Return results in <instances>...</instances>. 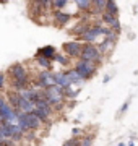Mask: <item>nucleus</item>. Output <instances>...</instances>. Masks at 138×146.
<instances>
[{
  "label": "nucleus",
  "instance_id": "1",
  "mask_svg": "<svg viewBox=\"0 0 138 146\" xmlns=\"http://www.w3.org/2000/svg\"><path fill=\"white\" fill-rule=\"evenodd\" d=\"M81 60H86V62H93V63H98L101 62L102 58V54L99 52V47L96 44H85L83 46V52H81Z\"/></svg>",
  "mask_w": 138,
  "mask_h": 146
},
{
  "label": "nucleus",
  "instance_id": "2",
  "mask_svg": "<svg viewBox=\"0 0 138 146\" xmlns=\"http://www.w3.org/2000/svg\"><path fill=\"white\" fill-rule=\"evenodd\" d=\"M96 63H93V62H86V60H78V62H76V65H75V70H76V72L80 73V76L83 80H90L91 76H93V75H94L96 73Z\"/></svg>",
  "mask_w": 138,
  "mask_h": 146
},
{
  "label": "nucleus",
  "instance_id": "3",
  "mask_svg": "<svg viewBox=\"0 0 138 146\" xmlns=\"http://www.w3.org/2000/svg\"><path fill=\"white\" fill-rule=\"evenodd\" d=\"M104 31H106V28L101 26V25H94V26H90V29L81 36V41L86 42V44H94L98 41V37L99 36H104Z\"/></svg>",
  "mask_w": 138,
  "mask_h": 146
},
{
  "label": "nucleus",
  "instance_id": "4",
  "mask_svg": "<svg viewBox=\"0 0 138 146\" xmlns=\"http://www.w3.org/2000/svg\"><path fill=\"white\" fill-rule=\"evenodd\" d=\"M83 46L78 41H70L64 44V52L68 55V57H81V52H83Z\"/></svg>",
  "mask_w": 138,
  "mask_h": 146
},
{
  "label": "nucleus",
  "instance_id": "5",
  "mask_svg": "<svg viewBox=\"0 0 138 146\" xmlns=\"http://www.w3.org/2000/svg\"><path fill=\"white\" fill-rule=\"evenodd\" d=\"M37 86H39V88H44V89L55 86L54 72H47V70H44V72L39 73V81H37Z\"/></svg>",
  "mask_w": 138,
  "mask_h": 146
},
{
  "label": "nucleus",
  "instance_id": "6",
  "mask_svg": "<svg viewBox=\"0 0 138 146\" xmlns=\"http://www.w3.org/2000/svg\"><path fill=\"white\" fill-rule=\"evenodd\" d=\"M10 73L13 75V80H25V78H28L26 68L23 67L21 63H15V65H11Z\"/></svg>",
  "mask_w": 138,
  "mask_h": 146
},
{
  "label": "nucleus",
  "instance_id": "7",
  "mask_svg": "<svg viewBox=\"0 0 138 146\" xmlns=\"http://www.w3.org/2000/svg\"><path fill=\"white\" fill-rule=\"evenodd\" d=\"M55 55H57V52H55V47L54 46H46L37 50V57H44V58H49V60H52Z\"/></svg>",
  "mask_w": 138,
  "mask_h": 146
},
{
  "label": "nucleus",
  "instance_id": "8",
  "mask_svg": "<svg viewBox=\"0 0 138 146\" xmlns=\"http://www.w3.org/2000/svg\"><path fill=\"white\" fill-rule=\"evenodd\" d=\"M65 73H67V78H68V81L72 83V86H73V84H81L83 81H85V80L80 76V73L76 72L75 68L73 70H68V72H65Z\"/></svg>",
  "mask_w": 138,
  "mask_h": 146
},
{
  "label": "nucleus",
  "instance_id": "9",
  "mask_svg": "<svg viewBox=\"0 0 138 146\" xmlns=\"http://www.w3.org/2000/svg\"><path fill=\"white\" fill-rule=\"evenodd\" d=\"M26 125H28V130H34V128L41 125V120L31 112V114H26Z\"/></svg>",
  "mask_w": 138,
  "mask_h": 146
},
{
  "label": "nucleus",
  "instance_id": "10",
  "mask_svg": "<svg viewBox=\"0 0 138 146\" xmlns=\"http://www.w3.org/2000/svg\"><path fill=\"white\" fill-rule=\"evenodd\" d=\"M114 44L115 42H112V41H107V39H104V41L99 44V52L104 55V54H109V52H112V49H114Z\"/></svg>",
  "mask_w": 138,
  "mask_h": 146
},
{
  "label": "nucleus",
  "instance_id": "11",
  "mask_svg": "<svg viewBox=\"0 0 138 146\" xmlns=\"http://www.w3.org/2000/svg\"><path fill=\"white\" fill-rule=\"evenodd\" d=\"M70 18L72 16L68 13H64V11H55V15H54V20L57 21L58 25H67L70 21Z\"/></svg>",
  "mask_w": 138,
  "mask_h": 146
},
{
  "label": "nucleus",
  "instance_id": "12",
  "mask_svg": "<svg viewBox=\"0 0 138 146\" xmlns=\"http://www.w3.org/2000/svg\"><path fill=\"white\" fill-rule=\"evenodd\" d=\"M106 11L112 16L119 15V5H117L114 0H107V5H106Z\"/></svg>",
  "mask_w": 138,
  "mask_h": 146
},
{
  "label": "nucleus",
  "instance_id": "13",
  "mask_svg": "<svg viewBox=\"0 0 138 146\" xmlns=\"http://www.w3.org/2000/svg\"><path fill=\"white\" fill-rule=\"evenodd\" d=\"M104 39H107V41H112V42H115L117 39H119V33L112 31L111 28H106V31H104Z\"/></svg>",
  "mask_w": 138,
  "mask_h": 146
},
{
  "label": "nucleus",
  "instance_id": "14",
  "mask_svg": "<svg viewBox=\"0 0 138 146\" xmlns=\"http://www.w3.org/2000/svg\"><path fill=\"white\" fill-rule=\"evenodd\" d=\"M115 20H117V16H112V15H109L107 11H104V13L101 15V21H102V23H106V25H107V28L111 26V25H112V23H114Z\"/></svg>",
  "mask_w": 138,
  "mask_h": 146
},
{
  "label": "nucleus",
  "instance_id": "15",
  "mask_svg": "<svg viewBox=\"0 0 138 146\" xmlns=\"http://www.w3.org/2000/svg\"><path fill=\"white\" fill-rule=\"evenodd\" d=\"M91 5H93V2H90V0H78L76 2V7L80 11H88Z\"/></svg>",
  "mask_w": 138,
  "mask_h": 146
},
{
  "label": "nucleus",
  "instance_id": "16",
  "mask_svg": "<svg viewBox=\"0 0 138 146\" xmlns=\"http://www.w3.org/2000/svg\"><path fill=\"white\" fill-rule=\"evenodd\" d=\"M50 3H52V7L57 11H62V8H65L68 2H67V0H54V2H50Z\"/></svg>",
  "mask_w": 138,
  "mask_h": 146
},
{
  "label": "nucleus",
  "instance_id": "17",
  "mask_svg": "<svg viewBox=\"0 0 138 146\" xmlns=\"http://www.w3.org/2000/svg\"><path fill=\"white\" fill-rule=\"evenodd\" d=\"M20 93H13V94H10V102H11V106H15L16 109H18V104H20Z\"/></svg>",
  "mask_w": 138,
  "mask_h": 146
},
{
  "label": "nucleus",
  "instance_id": "18",
  "mask_svg": "<svg viewBox=\"0 0 138 146\" xmlns=\"http://www.w3.org/2000/svg\"><path fill=\"white\" fill-rule=\"evenodd\" d=\"M93 145V136L91 135H86L80 140V146H91Z\"/></svg>",
  "mask_w": 138,
  "mask_h": 146
},
{
  "label": "nucleus",
  "instance_id": "19",
  "mask_svg": "<svg viewBox=\"0 0 138 146\" xmlns=\"http://www.w3.org/2000/svg\"><path fill=\"white\" fill-rule=\"evenodd\" d=\"M37 63H39V65H41L42 68H50V60H49V58L37 57Z\"/></svg>",
  "mask_w": 138,
  "mask_h": 146
},
{
  "label": "nucleus",
  "instance_id": "20",
  "mask_svg": "<svg viewBox=\"0 0 138 146\" xmlns=\"http://www.w3.org/2000/svg\"><path fill=\"white\" fill-rule=\"evenodd\" d=\"M33 114L36 115L39 120H47V117H49V114H46L44 110H39V109H34V112H33Z\"/></svg>",
  "mask_w": 138,
  "mask_h": 146
},
{
  "label": "nucleus",
  "instance_id": "21",
  "mask_svg": "<svg viewBox=\"0 0 138 146\" xmlns=\"http://www.w3.org/2000/svg\"><path fill=\"white\" fill-rule=\"evenodd\" d=\"M54 60H55V62H58L60 65H68V58L65 57V55H60V54H57V55L54 57Z\"/></svg>",
  "mask_w": 138,
  "mask_h": 146
},
{
  "label": "nucleus",
  "instance_id": "22",
  "mask_svg": "<svg viewBox=\"0 0 138 146\" xmlns=\"http://www.w3.org/2000/svg\"><path fill=\"white\" fill-rule=\"evenodd\" d=\"M80 140L81 138H70L64 143V146H80Z\"/></svg>",
  "mask_w": 138,
  "mask_h": 146
},
{
  "label": "nucleus",
  "instance_id": "23",
  "mask_svg": "<svg viewBox=\"0 0 138 146\" xmlns=\"http://www.w3.org/2000/svg\"><path fill=\"white\" fill-rule=\"evenodd\" d=\"M130 102H132V98H130V99H127L125 102H123V104H122V107H120V110H119V112H120V114H123V112H125V110L128 109V106H130Z\"/></svg>",
  "mask_w": 138,
  "mask_h": 146
},
{
  "label": "nucleus",
  "instance_id": "24",
  "mask_svg": "<svg viewBox=\"0 0 138 146\" xmlns=\"http://www.w3.org/2000/svg\"><path fill=\"white\" fill-rule=\"evenodd\" d=\"M3 84H5V75H3V73H0V89L3 88Z\"/></svg>",
  "mask_w": 138,
  "mask_h": 146
},
{
  "label": "nucleus",
  "instance_id": "25",
  "mask_svg": "<svg viewBox=\"0 0 138 146\" xmlns=\"http://www.w3.org/2000/svg\"><path fill=\"white\" fill-rule=\"evenodd\" d=\"M7 104V101H5V98H3V96H0V109H2V107H3V106Z\"/></svg>",
  "mask_w": 138,
  "mask_h": 146
},
{
  "label": "nucleus",
  "instance_id": "26",
  "mask_svg": "<svg viewBox=\"0 0 138 146\" xmlns=\"http://www.w3.org/2000/svg\"><path fill=\"white\" fill-rule=\"evenodd\" d=\"M72 133H73V136H76V135H80V133H81V130H80V128H73Z\"/></svg>",
  "mask_w": 138,
  "mask_h": 146
},
{
  "label": "nucleus",
  "instance_id": "27",
  "mask_svg": "<svg viewBox=\"0 0 138 146\" xmlns=\"http://www.w3.org/2000/svg\"><path fill=\"white\" fill-rule=\"evenodd\" d=\"M0 146H8V143H7L5 140H3V141H0Z\"/></svg>",
  "mask_w": 138,
  "mask_h": 146
},
{
  "label": "nucleus",
  "instance_id": "28",
  "mask_svg": "<svg viewBox=\"0 0 138 146\" xmlns=\"http://www.w3.org/2000/svg\"><path fill=\"white\" fill-rule=\"evenodd\" d=\"M127 146H135V141L130 140V141H128V145H127Z\"/></svg>",
  "mask_w": 138,
  "mask_h": 146
},
{
  "label": "nucleus",
  "instance_id": "29",
  "mask_svg": "<svg viewBox=\"0 0 138 146\" xmlns=\"http://www.w3.org/2000/svg\"><path fill=\"white\" fill-rule=\"evenodd\" d=\"M3 120L5 119H3V115H2V112H0V122H3Z\"/></svg>",
  "mask_w": 138,
  "mask_h": 146
},
{
  "label": "nucleus",
  "instance_id": "30",
  "mask_svg": "<svg viewBox=\"0 0 138 146\" xmlns=\"http://www.w3.org/2000/svg\"><path fill=\"white\" fill-rule=\"evenodd\" d=\"M117 146H127V145H123V143H119V145H117Z\"/></svg>",
  "mask_w": 138,
  "mask_h": 146
}]
</instances>
